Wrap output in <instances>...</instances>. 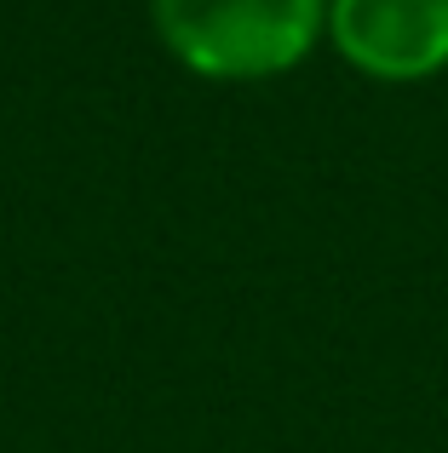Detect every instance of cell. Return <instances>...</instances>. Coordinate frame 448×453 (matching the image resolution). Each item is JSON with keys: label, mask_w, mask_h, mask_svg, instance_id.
<instances>
[{"label": "cell", "mask_w": 448, "mask_h": 453, "mask_svg": "<svg viewBox=\"0 0 448 453\" xmlns=\"http://www.w3.org/2000/svg\"><path fill=\"white\" fill-rule=\"evenodd\" d=\"M150 12L161 46L207 81H270L328 29V0H150Z\"/></svg>", "instance_id": "cell-1"}, {"label": "cell", "mask_w": 448, "mask_h": 453, "mask_svg": "<svg viewBox=\"0 0 448 453\" xmlns=\"http://www.w3.org/2000/svg\"><path fill=\"white\" fill-rule=\"evenodd\" d=\"M328 41L374 81H431L448 69V0H328Z\"/></svg>", "instance_id": "cell-2"}]
</instances>
